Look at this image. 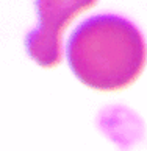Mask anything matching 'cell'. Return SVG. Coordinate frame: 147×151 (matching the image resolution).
Returning a JSON list of instances; mask_svg holds the SVG:
<instances>
[{"label":"cell","instance_id":"1","mask_svg":"<svg viewBox=\"0 0 147 151\" xmlns=\"http://www.w3.org/2000/svg\"><path fill=\"white\" fill-rule=\"evenodd\" d=\"M146 42L132 22L114 14L83 20L66 44V58L83 84L103 92L121 91L141 75Z\"/></svg>","mask_w":147,"mask_h":151},{"label":"cell","instance_id":"2","mask_svg":"<svg viewBox=\"0 0 147 151\" xmlns=\"http://www.w3.org/2000/svg\"><path fill=\"white\" fill-rule=\"evenodd\" d=\"M97 0H35L39 24L25 36V50L35 63L55 67L61 61V39L67 24Z\"/></svg>","mask_w":147,"mask_h":151}]
</instances>
